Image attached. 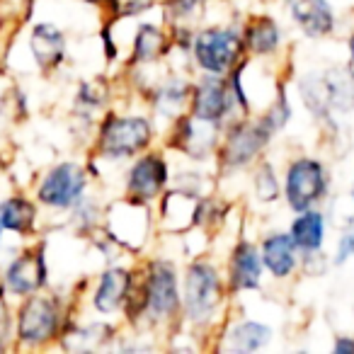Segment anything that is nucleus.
Listing matches in <instances>:
<instances>
[{"mask_svg": "<svg viewBox=\"0 0 354 354\" xmlns=\"http://www.w3.org/2000/svg\"><path fill=\"white\" fill-rule=\"evenodd\" d=\"M46 284H49V267H46L44 241L22 248L6 265L0 281L6 296H15L17 301L46 289Z\"/></svg>", "mask_w": 354, "mask_h": 354, "instance_id": "nucleus-9", "label": "nucleus"}, {"mask_svg": "<svg viewBox=\"0 0 354 354\" xmlns=\"http://www.w3.org/2000/svg\"><path fill=\"white\" fill-rule=\"evenodd\" d=\"M354 257V231H344L337 241V250H335V265H344V262Z\"/></svg>", "mask_w": 354, "mask_h": 354, "instance_id": "nucleus-33", "label": "nucleus"}, {"mask_svg": "<svg viewBox=\"0 0 354 354\" xmlns=\"http://www.w3.org/2000/svg\"><path fill=\"white\" fill-rule=\"evenodd\" d=\"M156 0H107L104 8L109 12V22H117L122 17H131V15H138V12L148 10L153 8Z\"/></svg>", "mask_w": 354, "mask_h": 354, "instance_id": "nucleus-31", "label": "nucleus"}, {"mask_svg": "<svg viewBox=\"0 0 354 354\" xmlns=\"http://www.w3.org/2000/svg\"><path fill=\"white\" fill-rule=\"evenodd\" d=\"M262 255L260 245L250 241H238L236 248L231 252V260H228V294H241V291H255L262 284Z\"/></svg>", "mask_w": 354, "mask_h": 354, "instance_id": "nucleus-13", "label": "nucleus"}, {"mask_svg": "<svg viewBox=\"0 0 354 354\" xmlns=\"http://www.w3.org/2000/svg\"><path fill=\"white\" fill-rule=\"evenodd\" d=\"M170 46L172 39L162 27H158L156 22H143L136 30V37H133V44H131V56L127 59V64L131 68L156 64V61H160L167 54Z\"/></svg>", "mask_w": 354, "mask_h": 354, "instance_id": "nucleus-19", "label": "nucleus"}, {"mask_svg": "<svg viewBox=\"0 0 354 354\" xmlns=\"http://www.w3.org/2000/svg\"><path fill=\"white\" fill-rule=\"evenodd\" d=\"M192 59L202 73L228 75L241 64L245 46H243L241 30L236 27H204L192 37Z\"/></svg>", "mask_w": 354, "mask_h": 354, "instance_id": "nucleus-5", "label": "nucleus"}, {"mask_svg": "<svg viewBox=\"0 0 354 354\" xmlns=\"http://www.w3.org/2000/svg\"><path fill=\"white\" fill-rule=\"evenodd\" d=\"M333 352L335 354H354V337H349V335H339L333 344Z\"/></svg>", "mask_w": 354, "mask_h": 354, "instance_id": "nucleus-34", "label": "nucleus"}, {"mask_svg": "<svg viewBox=\"0 0 354 354\" xmlns=\"http://www.w3.org/2000/svg\"><path fill=\"white\" fill-rule=\"evenodd\" d=\"M255 194L260 202L272 204L279 199V177L274 172V165L270 160H260L255 167Z\"/></svg>", "mask_w": 354, "mask_h": 354, "instance_id": "nucleus-27", "label": "nucleus"}, {"mask_svg": "<svg viewBox=\"0 0 354 354\" xmlns=\"http://www.w3.org/2000/svg\"><path fill=\"white\" fill-rule=\"evenodd\" d=\"M291 20L301 27L306 37L320 39L335 30V12L328 0H286Z\"/></svg>", "mask_w": 354, "mask_h": 354, "instance_id": "nucleus-17", "label": "nucleus"}, {"mask_svg": "<svg viewBox=\"0 0 354 354\" xmlns=\"http://www.w3.org/2000/svg\"><path fill=\"white\" fill-rule=\"evenodd\" d=\"M3 233H6V228H3V223H0V243H3Z\"/></svg>", "mask_w": 354, "mask_h": 354, "instance_id": "nucleus-37", "label": "nucleus"}, {"mask_svg": "<svg viewBox=\"0 0 354 354\" xmlns=\"http://www.w3.org/2000/svg\"><path fill=\"white\" fill-rule=\"evenodd\" d=\"M274 133L257 119H238V122L228 124L226 131L221 133V141L216 148L218 167L226 172L231 170H243L250 162L257 160L262 151L267 148V143L272 141Z\"/></svg>", "mask_w": 354, "mask_h": 354, "instance_id": "nucleus-7", "label": "nucleus"}, {"mask_svg": "<svg viewBox=\"0 0 354 354\" xmlns=\"http://www.w3.org/2000/svg\"><path fill=\"white\" fill-rule=\"evenodd\" d=\"M262 265L274 279H286L299 267V250L289 233H270L260 243Z\"/></svg>", "mask_w": 354, "mask_h": 354, "instance_id": "nucleus-18", "label": "nucleus"}, {"mask_svg": "<svg viewBox=\"0 0 354 354\" xmlns=\"http://www.w3.org/2000/svg\"><path fill=\"white\" fill-rule=\"evenodd\" d=\"M170 175H167V160L160 151L138 153L133 165L127 172V187H124V199L138 204H151L165 192Z\"/></svg>", "mask_w": 354, "mask_h": 354, "instance_id": "nucleus-12", "label": "nucleus"}, {"mask_svg": "<svg viewBox=\"0 0 354 354\" xmlns=\"http://www.w3.org/2000/svg\"><path fill=\"white\" fill-rule=\"evenodd\" d=\"M8 347H12V315L8 308L6 291L0 286V352Z\"/></svg>", "mask_w": 354, "mask_h": 354, "instance_id": "nucleus-32", "label": "nucleus"}, {"mask_svg": "<svg viewBox=\"0 0 354 354\" xmlns=\"http://www.w3.org/2000/svg\"><path fill=\"white\" fill-rule=\"evenodd\" d=\"M207 0H162L165 6V15L172 25H185L192 20L194 15H199V10H204Z\"/></svg>", "mask_w": 354, "mask_h": 354, "instance_id": "nucleus-30", "label": "nucleus"}, {"mask_svg": "<svg viewBox=\"0 0 354 354\" xmlns=\"http://www.w3.org/2000/svg\"><path fill=\"white\" fill-rule=\"evenodd\" d=\"M66 308L56 294L44 289L20 299L12 315V344L17 349H41L61 339Z\"/></svg>", "mask_w": 354, "mask_h": 354, "instance_id": "nucleus-2", "label": "nucleus"}, {"mask_svg": "<svg viewBox=\"0 0 354 354\" xmlns=\"http://www.w3.org/2000/svg\"><path fill=\"white\" fill-rule=\"evenodd\" d=\"M131 277L133 272L127 270V267H109V270H104L100 274L97 284H95L93 296H90L93 308L100 315H112L124 310L129 286H131Z\"/></svg>", "mask_w": 354, "mask_h": 354, "instance_id": "nucleus-16", "label": "nucleus"}, {"mask_svg": "<svg viewBox=\"0 0 354 354\" xmlns=\"http://www.w3.org/2000/svg\"><path fill=\"white\" fill-rule=\"evenodd\" d=\"M85 3H88V6H95V8H104L107 0H85Z\"/></svg>", "mask_w": 354, "mask_h": 354, "instance_id": "nucleus-36", "label": "nucleus"}, {"mask_svg": "<svg viewBox=\"0 0 354 354\" xmlns=\"http://www.w3.org/2000/svg\"><path fill=\"white\" fill-rule=\"evenodd\" d=\"M238 107L236 93L231 88L228 75L204 73L189 93V114L204 122L226 124V119Z\"/></svg>", "mask_w": 354, "mask_h": 354, "instance_id": "nucleus-10", "label": "nucleus"}, {"mask_svg": "<svg viewBox=\"0 0 354 354\" xmlns=\"http://www.w3.org/2000/svg\"><path fill=\"white\" fill-rule=\"evenodd\" d=\"M352 204H354V187H352Z\"/></svg>", "mask_w": 354, "mask_h": 354, "instance_id": "nucleus-38", "label": "nucleus"}, {"mask_svg": "<svg viewBox=\"0 0 354 354\" xmlns=\"http://www.w3.org/2000/svg\"><path fill=\"white\" fill-rule=\"evenodd\" d=\"M30 51L41 73L56 71L68 54V41H66L64 30H59L51 22H37L30 32Z\"/></svg>", "mask_w": 354, "mask_h": 354, "instance_id": "nucleus-15", "label": "nucleus"}, {"mask_svg": "<svg viewBox=\"0 0 354 354\" xmlns=\"http://www.w3.org/2000/svg\"><path fill=\"white\" fill-rule=\"evenodd\" d=\"M328 170L318 158L301 156L289 162L284 175V199L291 212H306L320 204L328 194Z\"/></svg>", "mask_w": 354, "mask_h": 354, "instance_id": "nucleus-8", "label": "nucleus"}, {"mask_svg": "<svg viewBox=\"0 0 354 354\" xmlns=\"http://www.w3.org/2000/svg\"><path fill=\"white\" fill-rule=\"evenodd\" d=\"M289 236L301 255H313L323 250L325 243V216L318 209L296 212V218L289 226Z\"/></svg>", "mask_w": 354, "mask_h": 354, "instance_id": "nucleus-21", "label": "nucleus"}, {"mask_svg": "<svg viewBox=\"0 0 354 354\" xmlns=\"http://www.w3.org/2000/svg\"><path fill=\"white\" fill-rule=\"evenodd\" d=\"M124 313L131 323L146 318L151 325H160L183 315V294L172 262L151 260L146 267L133 272Z\"/></svg>", "mask_w": 354, "mask_h": 354, "instance_id": "nucleus-1", "label": "nucleus"}, {"mask_svg": "<svg viewBox=\"0 0 354 354\" xmlns=\"http://www.w3.org/2000/svg\"><path fill=\"white\" fill-rule=\"evenodd\" d=\"M153 141V127L148 117L138 114H114L109 112L100 122L95 136V153L104 160H129L143 153Z\"/></svg>", "mask_w": 354, "mask_h": 354, "instance_id": "nucleus-4", "label": "nucleus"}, {"mask_svg": "<svg viewBox=\"0 0 354 354\" xmlns=\"http://www.w3.org/2000/svg\"><path fill=\"white\" fill-rule=\"evenodd\" d=\"M71 216H73V226L78 228L80 233H95L100 226H102L104 212L100 209L97 202H93L90 197H83L73 209H71Z\"/></svg>", "mask_w": 354, "mask_h": 354, "instance_id": "nucleus-26", "label": "nucleus"}, {"mask_svg": "<svg viewBox=\"0 0 354 354\" xmlns=\"http://www.w3.org/2000/svg\"><path fill=\"white\" fill-rule=\"evenodd\" d=\"M75 112L83 114L85 119L90 117L93 112H97V109L104 107V93L102 88H100L97 83H90V80H83L78 88V93H75Z\"/></svg>", "mask_w": 354, "mask_h": 354, "instance_id": "nucleus-29", "label": "nucleus"}, {"mask_svg": "<svg viewBox=\"0 0 354 354\" xmlns=\"http://www.w3.org/2000/svg\"><path fill=\"white\" fill-rule=\"evenodd\" d=\"M37 218H39V204L27 194H12L0 202V223L8 233H15L20 238L35 236Z\"/></svg>", "mask_w": 354, "mask_h": 354, "instance_id": "nucleus-20", "label": "nucleus"}, {"mask_svg": "<svg viewBox=\"0 0 354 354\" xmlns=\"http://www.w3.org/2000/svg\"><path fill=\"white\" fill-rule=\"evenodd\" d=\"M90 183V172L83 162L61 160L51 165L39 177L35 189V202L51 212H71L80 199Z\"/></svg>", "mask_w": 354, "mask_h": 354, "instance_id": "nucleus-6", "label": "nucleus"}, {"mask_svg": "<svg viewBox=\"0 0 354 354\" xmlns=\"http://www.w3.org/2000/svg\"><path fill=\"white\" fill-rule=\"evenodd\" d=\"M221 127L223 124L204 122L192 114H180L172 122V131L167 138V146L180 151L183 156L202 162L212 153H216L218 141H221Z\"/></svg>", "mask_w": 354, "mask_h": 354, "instance_id": "nucleus-11", "label": "nucleus"}, {"mask_svg": "<svg viewBox=\"0 0 354 354\" xmlns=\"http://www.w3.org/2000/svg\"><path fill=\"white\" fill-rule=\"evenodd\" d=\"M189 93H192V85L185 83V80H160L151 93V104L160 117L175 119L185 112V107H189Z\"/></svg>", "mask_w": 354, "mask_h": 354, "instance_id": "nucleus-23", "label": "nucleus"}, {"mask_svg": "<svg viewBox=\"0 0 354 354\" xmlns=\"http://www.w3.org/2000/svg\"><path fill=\"white\" fill-rule=\"evenodd\" d=\"M180 294H183V315L187 318V323L204 328L216 318L226 296V284L216 265L207 260H194L185 272Z\"/></svg>", "mask_w": 354, "mask_h": 354, "instance_id": "nucleus-3", "label": "nucleus"}, {"mask_svg": "<svg viewBox=\"0 0 354 354\" xmlns=\"http://www.w3.org/2000/svg\"><path fill=\"white\" fill-rule=\"evenodd\" d=\"M270 339L272 328H267L265 323H257V320H243L226 333L223 347L231 349V352H257V349L267 347Z\"/></svg>", "mask_w": 354, "mask_h": 354, "instance_id": "nucleus-25", "label": "nucleus"}, {"mask_svg": "<svg viewBox=\"0 0 354 354\" xmlns=\"http://www.w3.org/2000/svg\"><path fill=\"white\" fill-rule=\"evenodd\" d=\"M323 88L333 112H349L354 109V66L330 68L320 73Z\"/></svg>", "mask_w": 354, "mask_h": 354, "instance_id": "nucleus-24", "label": "nucleus"}, {"mask_svg": "<svg viewBox=\"0 0 354 354\" xmlns=\"http://www.w3.org/2000/svg\"><path fill=\"white\" fill-rule=\"evenodd\" d=\"M347 49H349V66H354V35L347 39Z\"/></svg>", "mask_w": 354, "mask_h": 354, "instance_id": "nucleus-35", "label": "nucleus"}, {"mask_svg": "<svg viewBox=\"0 0 354 354\" xmlns=\"http://www.w3.org/2000/svg\"><path fill=\"white\" fill-rule=\"evenodd\" d=\"M160 197V226L165 231L183 233L202 223L204 197H197V194H189L177 187H172L170 192H162Z\"/></svg>", "mask_w": 354, "mask_h": 354, "instance_id": "nucleus-14", "label": "nucleus"}, {"mask_svg": "<svg viewBox=\"0 0 354 354\" xmlns=\"http://www.w3.org/2000/svg\"><path fill=\"white\" fill-rule=\"evenodd\" d=\"M245 54L252 56H272L281 46V30L270 15H255L248 20L241 32Z\"/></svg>", "mask_w": 354, "mask_h": 354, "instance_id": "nucleus-22", "label": "nucleus"}, {"mask_svg": "<svg viewBox=\"0 0 354 354\" xmlns=\"http://www.w3.org/2000/svg\"><path fill=\"white\" fill-rule=\"evenodd\" d=\"M291 119V104H289V95H286L284 88H279V97L260 114V122L270 129L272 133L281 131L286 127V122Z\"/></svg>", "mask_w": 354, "mask_h": 354, "instance_id": "nucleus-28", "label": "nucleus"}]
</instances>
